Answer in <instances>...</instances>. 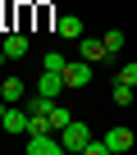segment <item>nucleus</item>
Listing matches in <instances>:
<instances>
[{
	"instance_id": "nucleus-16",
	"label": "nucleus",
	"mask_w": 137,
	"mask_h": 155,
	"mask_svg": "<svg viewBox=\"0 0 137 155\" xmlns=\"http://www.w3.org/2000/svg\"><path fill=\"white\" fill-rule=\"evenodd\" d=\"M5 110H9V101H5V96H0V119H5Z\"/></svg>"
},
{
	"instance_id": "nucleus-14",
	"label": "nucleus",
	"mask_w": 137,
	"mask_h": 155,
	"mask_svg": "<svg viewBox=\"0 0 137 155\" xmlns=\"http://www.w3.org/2000/svg\"><path fill=\"white\" fill-rule=\"evenodd\" d=\"M119 82H128V87H137V64H123V68H119Z\"/></svg>"
},
{
	"instance_id": "nucleus-12",
	"label": "nucleus",
	"mask_w": 137,
	"mask_h": 155,
	"mask_svg": "<svg viewBox=\"0 0 137 155\" xmlns=\"http://www.w3.org/2000/svg\"><path fill=\"white\" fill-rule=\"evenodd\" d=\"M110 96H114V105H132V87L119 82V78H114V91H110Z\"/></svg>"
},
{
	"instance_id": "nucleus-11",
	"label": "nucleus",
	"mask_w": 137,
	"mask_h": 155,
	"mask_svg": "<svg viewBox=\"0 0 137 155\" xmlns=\"http://www.w3.org/2000/svg\"><path fill=\"white\" fill-rule=\"evenodd\" d=\"M0 96H5V101H23V96H28L23 78H5V87H0Z\"/></svg>"
},
{
	"instance_id": "nucleus-9",
	"label": "nucleus",
	"mask_w": 137,
	"mask_h": 155,
	"mask_svg": "<svg viewBox=\"0 0 137 155\" xmlns=\"http://www.w3.org/2000/svg\"><path fill=\"white\" fill-rule=\"evenodd\" d=\"M132 141H137L132 128H110V132H105V146H110V150H128Z\"/></svg>"
},
{
	"instance_id": "nucleus-5",
	"label": "nucleus",
	"mask_w": 137,
	"mask_h": 155,
	"mask_svg": "<svg viewBox=\"0 0 137 155\" xmlns=\"http://www.w3.org/2000/svg\"><path fill=\"white\" fill-rule=\"evenodd\" d=\"M92 73H96V68H92V59L64 64V82H68V87H87V82H92Z\"/></svg>"
},
{
	"instance_id": "nucleus-15",
	"label": "nucleus",
	"mask_w": 137,
	"mask_h": 155,
	"mask_svg": "<svg viewBox=\"0 0 137 155\" xmlns=\"http://www.w3.org/2000/svg\"><path fill=\"white\" fill-rule=\"evenodd\" d=\"M64 64H68L64 55H46V59H41V68H59V73H64Z\"/></svg>"
},
{
	"instance_id": "nucleus-6",
	"label": "nucleus",
	"mask_w": 137,
	"mask_h": 155,
	"mask_svg": "<svg viewBox=\"0 0 137 155\" xmlns=\"http://www.w3.org/2000/svg\"><path fill=\"white\" fill-rule=\"evenodd\" d=\"M78 50H82V59H92V64L110 59V50H105V37H78Z\"/></svg>"
},
{
	"instance_id": "nucleus-10",
	"label": "nucleus",
	"mask_w": 137,
	"mask_h": 155,
	"mask_svg": "<svg viewBox=\"0 0 137 155\" xmlns=\"http://www.w3.org/2000/svg\"><path fill=\"white\" fill-rule=\"evenodd\" d=\"M46 119H50V128H55V132H64V128H68V123H73V114H68V110H64V105H59V101H55V105H50V114H46Z\"/></svg>"
},
{
	"instance_id": "nucleus-13",
	"label": "nucleus",
	"mask_w": 137,
	"mask_h": 155,
	"mask_svg": "<svg viewBox=\"0 0 137 155\" xmlns=\"http://www.w3.org/2000/svg\"><path fill=\"white\" fill-rule=\"evenodd\" d=\"M105 50L119 55V50H123V32H105Z\"/></svg>"
},
{
	"instance_id": "nucleus-8",
	"label": "nucleus",
	"mask_w": 137,
	"mask_h": 155,
	"mask_svg": "<svg viewBox=\"0 0 137 155\" xmlns=\"http://www.w3.org/2000/svg\"><path fill=\"white\" fill-rule=\"evenodd\" d=\"M0 46H5L9 59H23V55H28V37H23V32H5V41H0Z\"/></svg>"
},
{
	"instance_id": "nucleus-1",
	"label": "nucleus",
	"mask_w": 137,
	"mask_h": 155,
	"mask_svg": "<svg viewBox=\"0 0 137 155\" xmlns=\"http://www.w3.org/2000/svg\"><path fill=\"white\" fill-rule=\"evenodd\" d=\"M59 141H64V150H78V155H82V150H87V141H92V128L73 119V123L59 132Z\"/></svg>"
},
{
	"instance_id": "nucleus-17",
	"label": "nucleus",
	"mask_w": 137,
	"mask_h": 155,
	"mask_svg": "<svg viewBox=\"0 0 137 155\" xmlns=\"http://www.w3.org/2000/svg\"><path fill=\"white\" fill-rule=\"evenodd\" d=\"M5 59H9V55H5V46H0V68H5Z\"/></svg>"
},
{
	"instance_id": "nucleus-3",
	"label": "nucleus",
	"mask_w": 137,
	"mask_h": 155,
	"mask_svg": "<svg viewBox=\"0 0 137 155\" xmlns=\"http://www.w3.org/2000/svg\"><path fill=\"white\" fill-rule=\"evenodd\" d=\"M68 82H64V73L59 68H41V78H37V91L41 96H50V101H59V91H64Z\"/></svg>"
},
{
	"instance_id": "nucleus-4",
	"label": "nucleus",
	"mask_w": 137,
	"mask_h": 155,
	"mask_svg": "<svg viewBox=\"0 0 137 155\" xmlns=\"http://www.w3.org/2000/svg\"><path fill=\"white\" fill-rule=\"evenodd\" d=\"M0 128H5V132H23V137H28L32 114H28V110H18V105H9V110H5V119H0Z\"/></svg>"
},
{
	"instance_id": "nucleus-7",
	"label": "nucleus",
	"mask_w": 137,
	"mask_h": 155,
	"mask_svg": "<svg viewBox=\"0 0 137 155\" xmlns=\"http://www.w3.org/2000/svg\"><path fill=\"white\" fill-rule=\"evenodd\" d=\"M55 32H59L64 41H78V37H87V32H82V18H78V14H64V18L55 23Z\"/></svg>"
},
{
	"instance_id": "nucleus-2",
	"label": "nucleus",
	"mask_w": 137,
	"mask_h": 155,
	"mask_svg": "<svg viewBox=\"0 0 137 155\" xmlns=\"http://www.w3.org/2000/svg\"><path fill=\"white\" fill-rule=\"evenodd\" d=\"M59 150H64L59 132H32L28 137V155H59Z\"/></svg>"
}]
</instances>
